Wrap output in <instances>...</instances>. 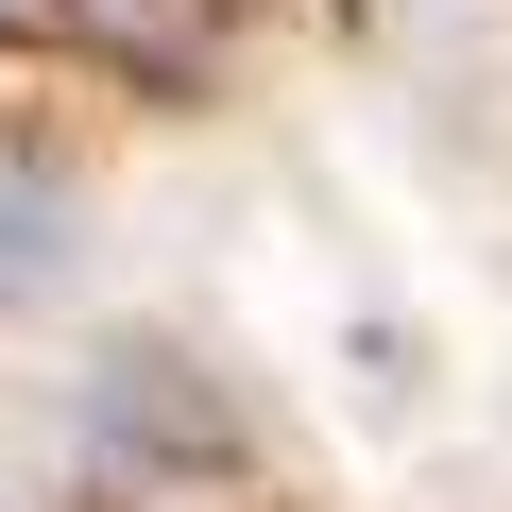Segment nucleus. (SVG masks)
Segmentation results:
<instances>
[{"instance_id": "obj_1", "label": "nucleus", "mask_w": 512, "mask_h": 512, "mask_svg": "<svg viewBox=\"0 0 512 512\" xmlns=\"http://www.w3.org/2000/svg\"><path fill=\"white\" fill-rule=\"evenodd\" d=\"M86 461L120 478V512H154L171 478H239V410L188 376V359H103V393H86Z\"/></svg>"}, {"instance_id": "obj_2", "label": "nucleus", "mask_w": 512, "mask_h": 512, "mask_svg": "<svg viewBox=\"0 0 512 512\" xmlns=\"http://www.w3.org/2000/svg\"><path fill=\"white\" fill-rule=\"evenodd\" d=\"M52 52L120 69L137 103H205L239 69V0H52Z\"/></svg>"}, {"instance_id": "obj_3", "label": "nucleus", "mask_w": 512, "mask_h": 512, "mask_svg": "<svg viewBox=\"0 0 512 512\" xmlns=\"http://www.w3.org/2000/svg\"><path fill=\"white\" fill-rule=\"evenodd\" d=\"M52 274H69V188L0 171V291H52Z\"/></svg>"}]
</instances>
